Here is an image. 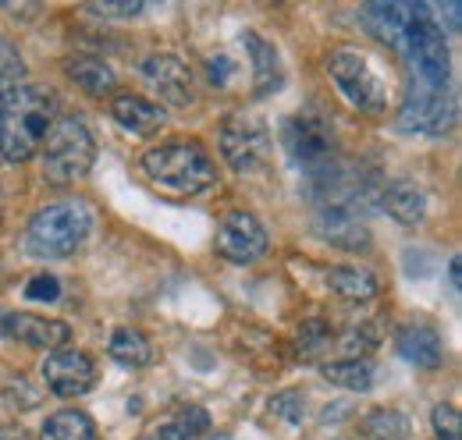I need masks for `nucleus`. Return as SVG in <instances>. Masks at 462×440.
<instances>
[{"mask_svg":"<svg viewBox=\"0 0 462 440\" xmlns=\"http://www.w3.org/2000/svg\"><path fill=\"white\" fill-rule=\"evenodd\" d=\"M363 22L409 64V86L452 89V64L430 4H370Z\"/></svg>","mask_w":462,"mask_h":440,"instance_id":"obj_1","label":"nucleus"},{"mask_svg":"<svg viewBox=\"0 0 462 440\" xmlns=\"http://www.w3.org/2000/svg\"><path fill=\"white\" fill-rule=\"evenodd\" d=\"M139 164L146 181L171 199H192L217 185V164L196 139H171L164 146H153Z\"/></svg>","mask_w":462,"mask_h":440,"instance_id":"obj_2","label":"nucleus"},{"mask_svg":"<svg viewBox=\"0 0 462 440\" xmlns=\"http://www.w3.org/2000/svg\"><path fill=\"white\" fill-rule=\"evenodd\" d=\"M58 121V96L47 86H22L0 110V160L25 164L40 153Z\"/></svg>","mask_w":462,"mask_h":440,"instance_id":"obj_3","label":"nucleus"},{"mask_svg":"<svg viewBox=\"0 0 462 440\" xmlns=\"http://www.w3.org/2000/svg\"><path fill=\"white\" fill-rule=\"evenodd\" d=\"M93 231V210L82 199H68L36 210L25 227V249L40 260H68Z\"/></svg>","mask_w":462,"mask_h":440,"instance_id":"obj_4","label":"nucleus"},{"mask_svg":"<svg viewBox=\"0 0 462 440\" xmlns=\"http://www.w3.org/2000/svg\"><path fill=\"white\" fill-rule=\"evenodd\" d=\"M40 153H43V178L51 185H71L93 170L97 139L82 121V114H60L54 128L47 132Z\"/></svg>","mask_w":462,"mask_h":440,"instance_id":"obj_5","label":"nucleus"},{"mask_svg":"<svg viewBox=\"0 0 462 440\" xmlns=\"http://www.w3.org/2000/svg\"><path fill=\"white\" fill-rule=\"evenodd\" d=\"M328 75L338 86V93L346 96L359 114L381 117L388 110V89L384 78L374 71V64L352 47H338L328 54Z\"/></svg>","mask_w":462,"mask_h":440,"instance_id":"obj_6","label":"nucleus"},{"mask_svg":"<svg viewBox=\"0 0 462 440\" xmlns=\"http://www.w3.org/2000/svg\"><path fill=\"white\" fill-rule=\"evenodd\" d=\"M282 146L306 174L335 160V128L324 114H291L282 124Z\"/></svg>","mask_w":462,"mask_h":440,"instance_id":"obj_7","label":"nucleus"},{"mask_svg":"<svg viewBox=\"0 0 462 440\" xmlns=\"http://www.w3.org/2000/svg\"><path fill=\"white\" fill-rule=\"evenodd\" d=\"M456 117H459V104H456L452 89L409 86L395 124L409 135H445V132H452Z\"/></svg>","mask_w":462,"mask_h":440,"instance_id":"obj_8","label":"nucleus"},{"mask_svg":"<svg viewBox=\"0 0 462 440\" xmlns=\"http://www.w3.org/2000/svg\"><path fill=\"white\" fill-rule=\"evenodd\" d=\"M271 153V132L260 117L249 114H228L221 124V157L228 160L231 170L249 174L267 160Z\"/></svg>","mask_w":462,"mask_h":440,"instance_id":"obj_9","label":"nucleus"},{"mask_svg":"<svg viewBox=\"0 0 462 440\" xmlns=\"http://www.w3.org/2000/svg\"><path fill=\"white\" fill-rule=\"evenodd\" d=\"M217 252L235 263V267H249V263H256V260H263L267 256V249H271V238H267V227L260 224V220L253 217L249 210H231L221 217L217 224Z\"/></svg>","mask_w":462,"mask_h":440,"instance_id":"obj_10","label":"nucleus"},{"mask_svg":"<svg viewBox=\"0 0 462 440\" xmlns=\"http://www.w3.org/2000/svg\"><path fill=\"white\" fill-rule=\"evenodd\" d=\"M40 377L47 390H54L58 398H82L97 384V362L79 348H54L47 352Z\"/></svg>","mask_w":462,"mask_h":440,"instance_id":"obj_11","label":"nucleus"},{"mask_svg":"<svg viewBox=\"0 0 462 440\" xmlns=\"http://www.w3.org/2000/svg\"><path fill=\"white\" fill-rule=\"evenodd\" d=\"M313 227L335 249H346V252L370 249V227H366V220H363L356 203H324V206H317Z\"/></svg>","mask_w":462,"mask_h":440,"instance_id":"obj_12","label":"nucleus"},{"mask_svg":"<svg viewBox=\"0 0 462 440\" xmlns=\"http://www.w3.org/2000/svg\"><path fill=\"white\" fill-rule=\"evenodd\" d=\"M139 71H143V78L161 93L164 104H171V107H189V104H196V78H192V68L178 54H150L139 64Z\"/></svg>","mask_w":462,"mask_h":440,"instance_id":"obj_13","label":"nucleus"},{"mask_svg":"<svg viewBox=\"0 0 462 440\" xmlns=\"http://www.w3.org/2000/svg\"><path fill=\"white\" fill-rule=\"evenodd\" d=\"M139 440H214V423L210 412L203 405H171L168 412H161Z\"/></svg>","mask_w":462,"mask_h":440,"instance_id":"obj_14","label":"nucleus"},{"mask_svg":"<svg viewBox=\"0 0 462 440\" xmlns=\"http://www.w3.org/2000/svg\"><path fill=\"white\" fill-rule=\"evenodd\" d=\"M0 337L4 341H18V344H29V348L54 352V348L71 341V327L60 324V320L32 316V313H0Z\"/></svg>","mask_w":462,"mask_h":440,"instance_id":"obj_15","label":"nucleus"},{"mask_svg":"<svg viewBox=\"0 0 462 440\" xmlns=\"http://www.w3.org/2000/svg\"><path fill=\"white\" fill-rule=\"evenodd\" d=\"M395 348L409 366L416 370H438L445 362V344H441V334L438 327L423 324V320H412L395 330Z\"/></svg>","mask_w":462,"mask_h":440,"instance_id":"obj_16","label":"nucleus"},{"mask_svg":"<svg viewBox=\"0 0 462 440\" xmlns=\"http://www.w3.org/2000/svg\"><path fill=\"white\" fill-rule=\"evenodd\" d=\"M377 203L388 217H395L405 227H416L427 217V192L412 178H392L377 188Z\"/></svg>","mask_w":462,"mask_h":440,"instance_id":"obj_17","label":"nucleus"},{"mask_svg":"<svg viewBox=\"0 0 462 440\" xmlns=\"http://www.w3.org/2000/svg\"><path fill=\"white\" fill-rule=\"evenodd\" d=\"M242 47L253 60V93L256 96H271V93H282L285 86V68H282V57L274 50V43H267L263 36H256L253 29L242 32Z\"/></svg>","mask_w":462,"mask_h":440,"instance_id":"obj_18","label":"nucleus"},{"mask_svg":"<svg viewBox=\"0 0 462 440\" xmlns=\"http://www.w3.org/2000/svg\"><path fill=\"white\" fill-rule=\"evenodd\" d=\"M111 117H115L125 132H132V135H153V132H161L164 121H168L164 107H157L153 100H146V96H139V93H115V100H111Z\"/></svg>","mask_w":462,"mask_h":440,"instance_id":"obj_19","label":"nucleus"},{"mask_svg":"<svg viewBox=\"0 0 462 440\" xmlns=\"http://www.w3.org/2000/svg\"><path fill=\"white\" fill-rule=\"evenodd\" d=\"M64 75L89 96H115L117 89V75L115 68L104 60V57H89V54H75L64 60Z\"/></svg>","mask_w":462,"mask_h":440,"instance_id":"obj_20","label":"nucleus"},{"mask_svg":"<svg viewBox=\"0 0 462 440\" xmlns=\"http://www.w3.org/2000/svg\"><path fill=\"white\" fill-rule=\"evenodd\" d=\"M107 355L115 359L117 366L143 370V366L153 362V341L139 327H117L111 334V341H107Z\"/></svg>","mask_w":462,"mask_h":440,"instance_id":"obj_21","label":"nucleus"},{"mask_svg":"<svg viewBox=\"0 0 462 440\" xmlns=\"http://www.w3.org/2000/svg\"><path fill=\"white\" fill-rule=\"evenodd\" d=\"M328 288H331V295H338L346 302H366L377 295V277L363 267H331Z\"/></svg>","mask_w":462,"mask_h":440,"instance_id":"obj_22","label":"nucleus"},{"mask_svg":"<svg viewBox=\"0 0 462 440\" xmlns=\"http://www.w3.org/2000/svg\"><path fill=\"white\" fill-rule=\"evenodd\" d=\"M324 380L335 387H346V390H370L374 387V362L370 359H335V362H324L320 366Z\"/></svg>","mask_w":462,"mask_h":440,"instance_id":"obj_23","label":"nucleus"},{"mask_svg":"<svg viewBox=\"0 0 462 440\" xmlns=\"http://www.w3.org/2000/svg\"><path fill=\"white\" fill-rule=\"evenodd\" d=\"M40 440H93V419L79 408H60L47 416Z\"/></svg>","mask_w":462,"mask_h":440,"instance_id":"obj_24","label":"nucleus"},{"mask_svg":"<svg viewBox=\"0 0 462 440\" xmlns=\"http://www.w3.org/2000/svg\"><path fill=\"white\" fill-rule=\"evenodd\" d=\"M363 434L374 440H409L412 437V423L399 408H374L363 416Z\"/></svg>","mask_w":462,"mask_h":440,"instance_id":"obj_25","label":"nucleus"},{"mask_svg":"<svg viewBox=\"0 0 462 440\" xmlns=\"http://www.w3.org/2000/svg\"><path fill=\"white\" fill-rule=\"evenodd\" d=\"M335 344V330L328 327V324H320V320H310V324H302L299 330V337H295V352L302 355V359H317L324 348H331Z\"/></svg>","mask_w":462,"mask_h":440,"instance_id":"obj_26","label":"nucleus"},{"mask_svg":"<svg viewBox=\"0 0 462 440\" xmlns=\"http://www.w3.org/2000/svg\"><path fill=\"white\" fill-rule=\"evenodd\" d=\"M271 412H274V416H282V419L291 423V426H299V423H302V416H306V394H302L299 387H285V390H278V394L271 398Z\"/></svg>","mask_w":462,"mask_h":440,"instance_id":"obj_27","label":"nucleus"},{"mask_svg":"<svg viewBox=\"0 0 462 440\" xmlns=\"http://www.w3.org/2000/svg\"><path fill=\"white\" fill-rule=\"evenodd\" d=\"M430 423H434V437L438 440H462V419L456 405H434L430 412Z\"/></svg>","mask_w":462,"mask_h":440,"instance_id":"obj_28","label":"nucleus"},{"mask_svg":"<svg viewBox=\"0 0 462 440\" xmlns=\"http://www.w3.org/2000/svg\"><path fill=\"white\" fill-rule=\"evenodd\" d=\"M29 302H58L60 298V280L54 274H36L25 280V291H22Z\"/></svg>","mask_w":462,"mask_h":440,"instance_id":"obj_29","label":"nucleus"},{"mask_svg":"<svg viewBox=\"0 0 462 440\" xmlns=\"http://www.w3.org/2000/svg\"><path fill=\"white\" fill-rule=\"evenodd\" d=\"M86 11L97 18H135L146 11V4L143 0H104V4H89Z\"/></svg>","mask_w":462,"mask_h":440,"instance_id":"obj_30","label":"nucleus"},{"mask_svg":"<svg viewBox=\"0 0 462 440\" xmlns=\"http://www.w3.org/2000/svg\"><path fill=\"white\" fill-rule=\"evenodd\" d=\"M228 78H231V60L228 57H214V60H210V82L228 86Z\"/></svg>","mask_w":462,"mask_h":440,"instance_id":"obj_31","label":"nucleus"},{"mask_svg":"<svg viewBox=\"0 0 462 440\" xmlns=\"http://www.w3.org/2000/svg\"><path fill=\"white\" fill-rule=\"evenodd\" d=\"M0 440H32V437H29V430H25V426L7 423V426H0Z\"/></svg>","mask_w":462,"mask_h":440,"instance_id":"obj_32","label":"nucleus"},{"mask_svg":"<svg viewBox=\"0 0 462 440\" xmlns=\"http://www.w3.org/2000/svg\"><path fill=\"white\" fill-rule=\"evenodd\" d=\"M459 284H462V277H459V260H448V288L459 295Z\"/></svg>","mask_w":462,"mask_h":440,"instance_id":"obj_33","label":"nucleus"},{"mask_svg":"<svg viewBox=\"0 0 462 440\" xmlns=\"http://www.w3.org/2000/svg\"><path fill=\"white\" fill-rule=\"evenodd\" d=\"M0 220H4V188H0Z\"/></svg>","mask_w":462,"mask_h":440,"instance_id":"obj_34","label":"nucleus"}]
</instances>
